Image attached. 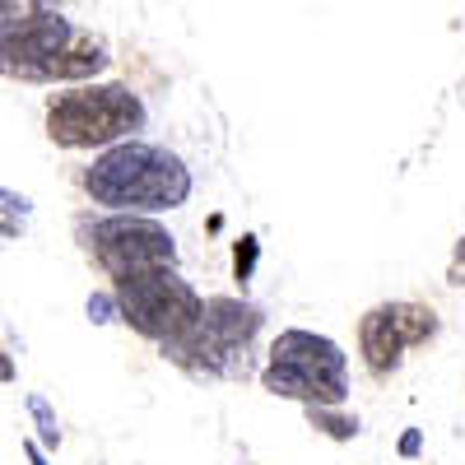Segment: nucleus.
Wrapping results in <instances>:
<instances>
[{"instance_id": "nucleus-4", "label": "nucleus", "mask_w": 465, "mask_h": 465, "mask_svg": "<svg viewBox=\"0 0 465 465\" xmlns=\"http://www.w3.org/2000/svg\"><path fill=\"white\" fill-rule=\"evenodd\" d=\"M80 238L112 280L131 275V270L177 265V238L149 214H107L94 223L80 219Z\"/></svg>"}, {"instance_id": "nucleus-5", "label": "nucleus", "mask_w": 465, "mask_h": 465, "mask_svg": "<svg viewBox=\"0 0 465 465\" xmlns=\"http://www.w3.org/2000/svg\"><path fill=\"white\" fill-rule=\"evenodd\" d=\"M438 312L433 307H423V302H381L372 307V312L359 322V349H363V363L386 377V372H396L401 359H405V349L414 344H429L438 335Z\"/></svg>"}, {"instance_id": "nucleus-3", "label": "nucleus", "mask_w": 465, "mask_h": 465, "mask_svg": "<svg viewBox=\"0 0 465 465\" xmlns=\"http://www.w3.org/2000/svg\"><path fill=\"white\" fill-rule=\"evenodd\" d=\"M116 307H122V322L144 335V340H182L186 331H196L205 317V298L191 289L177 265H153V270H131V275L112 280Z\"/></svg>"}, {"instance_id": "nucleus-8", "label": "nucleus", "mask_w": 465, "mask_h": 465, "mask_svg": "<svg viewBox=\"0 0 465 465\" xmlns=\"http://www.w3.org/2000/svg\"><path fill=\"white\" fill-rule=\"evenodd\" d=\"M307 419H312V429H322L335 442H354L359 438V419L354 414H340L335 405H307Z\"/></svg>"}, {"instance_id": "nucleus-6", "label": "nucleus", "mask_w": 465, "mask_h": 465, "mask_svg": "<svg viewBox=\"0 0 465 465\" xmlns=\"http://www.w3.org/2000/svg\"><path fill=\"white\" fill-rule=\"evenodd\" d=\"M270 359L302 368L307 377L322 386V401L326 405H344V396H349V359H344V349L331 335H317V331H280L275 344H270Z\"/></svg>"}, {"instance_id": "nucleus-14", "label": "nucleus", "mask_w": 465, "mask_h": 465, "mask_svg": "<svg viewBox=\"0 0 465 465\" xmlns=\"http://www.w3.org/2000/svg\"><path fill=\"white\" fill-rule=\"evenodd\" d=\"M451 284L456 289H465V238L456 242V252H451Z\"/></svg>"}, {"instance_id": "nucleus-15", "label": "nucleus", "mask_w": 465, "mask_h": 465, "mask_svg": "<svg viewBox=\"0 0 465 465\" xmlns=\"http://www.w3.org/2000/svg\"><path fill=\"white\" fill-rule=\"evenodd\" d=\"M24 456H28V465H52V460H47V451L37 447L33 438H24Z\"/></svg>"}, {"instance_id": "nucleus-11", "label": "nucleus", "mask_w": 465, "mask_h": 465, "mask_svg": "<svg viewBox=\"0 0 465 465\" xmlns=\"http://www.w3.org/2000/svg\"><path fill=\"white\" fill-rule=\"evenodd\" d=\"M84 312H89V322H94V326H107V322L122 317V307H116V293H89Z\"/></svg>"}, {"instance_id": "nucleus-12", "label": "nucleus", "mask_w": 465, "mask_h": 465, "mask_svg": "<svg viewBox=\"0 0 465 465\" xmlns=\"http://www.w3.org/2000/svg\"><path fill=\"white\" fill-rule=\"evenodd\" d=\"M24 232H28V214L24 210H15L10 201H0V238H24Z\"/></svg>"}, {"instance_id": "nucleus-17", "label": "nucleus", "mask_w": 465, "mask_h": 465, "mask_svg": "<svg viewBox=\"0 0 465 465\" xmlns=\"http://www.w3.org/2000/svg\"><path fill=\"white\" fill-rule=\"evenodd\" d=\"M15 377H19V368H15V359L5 354V349H0V381H5V386H10Z\"/></svg>"}, {"instance_id": "nucleus-10", "label": "nucleus", "mask_w": 465, "mask_h": 465, "mask_svg": "<svg viewBox=\"0 0 465 465\" xmlns=\"http://www.w3.org/2000/svg\"><path fill=\"white\" fill-rule=\"evenodd\" d=\"M24 405H28L33 423H37V438H43V447H47V451H56V447H61V423H56L52 405H47L43 396H37V391H33V396H28Z\"/></svg>"}, {"instance_id": "nucleus-13", "label": "nucleus", "mask_w": 465, "mask_h": 465, "mask_svg": "<svg viewBox=\"0 0 465 465\" xmlns=\"http://www.w3.org/2000/svg\"><path fill=\"white\" fill-rule=\"evenodd\" d=\"M396 451H401L405 460H414V456L423 451V433H419V429H405V433H401V442H396Z\"/></svg>"}, {"instance_id": "nucleus-1", "label": "nucleus", "mask_w": 465, "mask_h": 465, "mask_svg": "<svg viewBox=\"0 0 465 465\" xmlns=\"http://www.w3.org/2000/svg\"><path fill=\"white\" fill-rule=\"evenodd\" d=\"M89 201L112 214H163L186 205L191 196V168L173 149L149 140H116L107 144L94 168L84 173Z\"/></svg>"}, {"instance_id": "nucleus-2", "label": "nucleus", "mask_w": 465, "mask_h": 465, "mask_svg": "<svg viewBox=\"0 0 465 465\" xmlns=\"http://www.w3.org/2000/svg\"><path fill=\"white\" fill-rule=\"evenodd\" d=\"M144 126V103L126 84H74L47 103V140L56 149H107Z\"/></svg>"}, {"instance_id": "nucleus-7", "label": "nucleus", "mask_w": 465, "mask_h": 465, "mask_svg": "<svg viewBox=\"0 0 465 465\" xmlns=\"http://www.w3.org/2000/svg\"><path fill=\"white\" fill-rule=\"evenodd\" d=\"M261 386H265L270 396H280V401H298V405H326V401H322V386H317L312 377H307L302 368L280 363V359H270V363H265Z\"/></svg>"}, {"instance_id": "nucleus-9", "label": "nucleus", "mask_w": 465, "mask_h": 465, "mask_svg": "<svg viewBox=\"0 0 465 465\" xmlns=\"http://www.w3.org/2000/svg\"><path fill=\"white\" fill-rule=\"evenodd\" d=\"M256 265H261V238L256 232H242V238L232 242V280L247 284L256 275Z\"/></svg>"}, {"instance_id": "nucleus-16", "label": "nucleus", "mask_w": 465, "mask_h": 465, "mask_svg": "<svg viewBox=\"0 0 465 465\" xmlns=\"http://www.w3.org/2000/svg\"><path fill=\"white\" fill-rule=\"evenodd\" d=\"M0 201H10L15 210H24V214H33V201H28V196H19V191H5V186H0Z\"/></svg>"}]
</instances>
